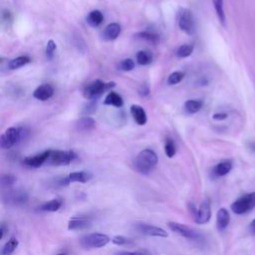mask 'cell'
<instances>
[{
	"instance_id": "cell-11",
	"label": "cell",
	"mask_w": 255,
	"mask_h": 255,
	"mask_svg": "<svg viewBox=\"0 0 255 255\" xmlns=\"http://www.w3.org/2000/svg\"><path fill=\"white\" fill-rule=\"evenodd\" d=\"M3 200L8 204V205H13V206H19L23 205L26 203L28 200L27 193L22 190H10L5 193L3 196Z\"/></svg>"
},
{
	"instance_id": "cell-1",
	"label": "cell",
	"mask_w": 255,
	"mask_h": 255,
	"mask_svg": "<svg viewBox=\"0 0 255 255\" xmlns=\"http://www.w3.org/2000/svg\"><path fill=\"white\" fill-rule=\"evenodd\" d=\"M158 162L156 152L150 148H144L133 159V168L142 174H147L153 170Z\"/></svg>"
},
{
	"instance_id": "cell-24",
	"label": "cell",
	"mask_w": 255,
	"mask_h": 255,
	"mask_svg": "<svg viewBox=\"0 0 255 255\" xmlns=\"http://www.w3.org/2000/svg\"><path fill=\"white\" fill-rule=\"evenodd\" d=\"M201 108H202V102L199 100H188L184 103V110L189 115H193L199 112Z\"/></svg>"
},
{
	"instance_id": "cell-26",
	"label": "cell",
	"mask_w": 255,
	"mask_h": 255,
	"mask_svg": "<svg viewBox=\"0 0 255 255\" xmlns=\"http://www.w3.org/2000/svg\"><path fill=\"white\" fill-rule=\"evenodd\" d=\"M63 202L61 199L59 198H55V199H52L50 201H47L45 202L44 204H42L40 206V209L43 210V211H50V212H54V211H57L60 209V207L62 206Z\"/></svg>"
},
{
	"instance_id": "cell-13",
	"label": "cell",
	"mask_w": 255,
	"mask_h": 255,
	"mask_svg": "<svg viewBox=\"0 0 255 255\" xmlns=\"http://www.w3.org/2000/svg\"><path fill=\"white\" fill-rule=\"evenodd\" d=\"M50 150L51 149H48L41 153H38V154H35L32 156H27L23 159V163L29 167H34V168L40 167L46 161H48V158L50 155Z\"/></svg>"
},
{
	"instance_id": "cell-5",
	"label": "cell",
	"mask_w": 255,
	"mask_h": 255,
	"mask_svg": "<svg viewBox=\"0 0 255 255\" xmlns=\"http://www.w3.org/2000/svg\"><path fill=\"white\" fill-rule=\"evenodd\" d=\"M177 24L185 34L192 35L195 32V20L192 12L187 8H179L177 11Z\"/></svg>"
},
{
	"instance_id": "cell-12",
	"label": "cell",
	"mask_w": 255,
	"mask_h": 255,
	"mask_svg": "<svg viewBox=\"0 0 255 255\" xmlns=\"http://www.w3.org/2000/svg\"><path fill=\"white\" fill-rule=\"evenodd\" d=\"M93 178V174L89 171L81 170V171H74L71 172L69 175L64 177L61 181V185H68L73 182H80V183H86L90 181Z\"/></svg>"
},
{
	"instance_id": "cell-2",
	"label": "cell",
	"mask_w": 255,
	"mask_h": 255,
	"mask_svg": "<svg viewBox=\"0 0 255 255\" xmlns=\"http://www.w3.org/2000/svg\"><path fill=\"white\" fill-rule=\"evenodd\" d=\"M116 86V84L114 82H110V83H105L101 80H95L92 83L88 84L84 91H83V95L87 100L90 101H96L97 99H99L106 91L111 90L112 88H114Z\"/></svg>"
},
{
	"instance_id": "cell-4",
	"label": "cell",
	"mask_w": 255,
	"mask_h": 255,
	"mask_svg": "<svg viewBox=\"0 0 255 255\" xmlns=\"http://www.w3.org/2000/svg\"><path fill=\"white\" fill-rule=\"evenodd\" d=\"M25 129L23 128H8L0 136V147L4 149L11 148L22 140L25 135Z\"/></svg>"
},
{
	"instance_id": "cell-21",
	"label": "cell",
	"mask_w": 255,
	"mask_h": 255,
	"mask_svg": "<svg viewBox=\"0 0 255 255\" xmlns=\"http://www.w3.org/2000/svg\"><path fill=\"white\" fill-rule=\"evenodd\" d=\"M104 21V15L100 10H93L87 15V23L91 27H98Z\"/></svg>"
},
{
	"instance_id": "cell-33",
	"label": "cell",
	"mask_w": 255,
	"mask_h": 255,
	"mask_svg": "<svg viewBox=\"0 0 255 255\" xmlns=\"http://www.w3.org/2000/svg\"><path fill=\"white\" fill-rule=\"evenodd\" d=\"M183 78H184V73L183 72H179V71L172 72L167 78V84L168 85H176L179 82H181Z\"/></svg>"
},
{
	"instance_id": "cell-38",
	"label": "cell",
	"mask_w": 255,
	"mask_h": 255,
	"mask_svg": "<svg viewBox=\"0 0 255 255\" xmlns=\"http://www.w3.org/2000/svg\"><path fill=\"white\" fill-rule=\"evenodd\" d=\"M227 117H228V115L226 113H217V114L213 115V119L214 120H219V121L225 120Z\"/></svg>"
},
{
	"instance_id": "cell-3",
	"label": "cell",
	"mask_w": 255,
	"mask_h": 255,
	"mask_svg": "<svg viewBox=\"0 0 255 255\" xmlns=\"http://www.w3.org/2000/svg\"><path fill=\"white\" fill-rule=\"evenodd\" d=\"M188 209L191 216L193 217V220L198 224H205L211 218V203L210 199L208 198L203 199L198 208H196L194 204L189 203Z\"/></svg>"
},
{
	"instance_id": "cell-6",
	"label": "cell",
	"mask_w": 255,
	"mask_h": 255,
	"mask_svg": "<svg viewBox=\"0 0 255 255\" xmlns=\"http://www.w3.org/2000/svg\"><path fill=\"white\" fill-rule=\"evenodd\" d=\"M168 228L174 232L175 234L188 239V240H192V241H199L202 240V235L199 231L193 229L190 226L178 223V222H174V221H170L167 223Z\"/></svg>"
},
{
	"instance_id": "cell-42",
	"label": "cell",
	"mask_w": 255,
	"mask_h": 255,
	"mask_svg": "<svg viewBox=\"0 0 255 255\" xmlns=\"http://www.w3.org/2000/svg\"><path fill=\"white\" fill-rule=\"evenodd\" d=\"M0 62H1V59H0Z\"/></svg>"
},
{
	"instance_id": "cell-14",
	"label": "cell",
	"mask_w": 255,
	"mask_h": 255,
	"mask_svg": "<svg viewBox=\"0 0 255 255\" xmlns=\"http://www.w3.org/2000/svg\"><path fill=\"white\" fill-rule=\"evenodd\" d=\"M232 169V161L231 160H223L214 165L211 169L210 172V177L211 178H218L221 176L226 175L227 173L230 172Z\"/></svg>"
},
{
	"instance_id": "cell-36",
	"label": "cell",
	"mask_w": 255,
	"mask_h": 255,
	"mask_svg": "<svg viewBox=\"0 0 255 255\" xmlns=\"http://www.w3.org/2000/svg\"><path fill=\"white\" fill-rule=\"evenodd\" d=\"M112 242L116 245H128V244H131L132 243V240L128 238V237H125V236H122V235H118V236H115L113 239H112Z\"/></svg>"
},
{
	"instance_id": "cell-22",
	"label": "cell",
	"mask_w": 255,
	"mask_h": 255,
	"mask_svg": "<svg viewBox=\"0 0 255 255\" xmlns=\"http://www.w3.org/2000/svg\"><path fill=\"white\" fill-rule=\"evenodd\" d=\"M104 104L108 105V106H113V107H116V108H121L124 105V100L118 93L110 92L107 95V97L104 101Z\"/></svg>"
},
{
	"instance_id": "cell-37",
	"label": "cell",
	"mask_w": 255,
	"mask_h": 255,
	"mask_svg": "<svg viewBox=\"0 0 255 255\" xmlns=\"http://www.w3.org/2000/svg\"><path fill=\"white\" fill-rule=\"evenodd\" d=\"M114 255H149V254L141 251H119V252H116Z\"/></svg>"
},
{
	"instance_id": "cell-41",
	"label": "cell",
	"mask_w": 255,
	"mask_h": 255,
	"mask_svg": "<svg viewBox=\"0 0 255 255\" xmlns=\"http://www.w3.org/2000/svg\"><path fill=\"white\" fill-rule=\"evenodd\" d=\"M57 255H66L65 253H59V254H57Z\"/></svg>"
},
{
	"instance_id": "cell-25",
	"label": "cell",
	"mask_w": 255,
	"mask_h": 255,
	"mask_svg": "<svg viewBox=\"0 0 255 255\" xmlns=\"http://www.w3.org/2000/svg\"><path fill=\"white\" fill-rule=\"evenodd\" d=\"M135 36L151 44H157L159 42V36L156 33H153L151 31H141V32H138Z\"/></svg>"
},
{
	"instance_id": "cell-27",
	"label": "cell",
	"mask_w": 255,
	"mask_h": 255,
	"mask_svg": "<svg viewBox=\"0 0 255 255\" xmlns=\"http://www.w3.org/2000/svg\"><path fill=\"white\" fill-rule=\"evenodd\" d=\"M135 57H136L137 64L140 66H146L150 64V62L152 61V55L149 51H144V50L138 51Z\"/></svg>"
},
{
	"instance_id": "cell-19",
	"label": "cell",
	"mask_w": 255,
	"mask_h": 255,
	"mask_svg": "<svg viewBox=\"0 0 255 255\" xmlns=\"http://www.w3.org/2000/svg\"><path fill=\"white\" fill-rule=\"evenodd\" d=\"M91 225V220L88 217H74L68 223L69 230L85 229Z\"/></svg>"
},
{
	"instance_id": "cell-15",
	"label": "cell",
	"mask_w": 255,
	"mask_h": 255,
	"mask_svg": "<svg viewBox=\"0 0 255 255\" xmlns=\"http://www.w3.org/2000/svg\"><path fill=\"white\" fill-rule=\"evenodd\" d=\"M54 94V88L50 84L40 85L33 93V97L39 101H47Z\"/></svg>"
},
{
	"instance_id": "cell-10",
	"label": "cell",
	"mask_w": 255,
	"mask_h": 255,
	"mask_svg": "<svg viewBox=\"0 0 255 255\" xmlns=\"http://www.w3.org/2000/svg\"><path fill=\"white\" fill-rule=\"evenodd\" d=\"M134 229L140 233L143 234L145 236H151V237H161V238H165L168 236L167 232L158 227V226H154L148 223H144V222H137L134 224Z\"/></svg>"
},
{
	"instance_id": "cell-20",
	"label": "cell",
	"mask_w": 255,
	"mask_h": 255,
	"mask_svg": "<svg viewBox=\"0 0 255 255\" xmlns=\"http://www.w3.org/2000/svg\"><path fill=\"white\" fill-rule=\"evenodd\" d=\"M96 128V121L91 117H82L76 122V128L80 131H89Z\"/></svg>"
},
{
	"instance_id": "cell-40",
	"label": "cell",
	"mask_w": 255,
	"mask_h": 255,
	"mask_svg": "<svg viewBox=\"0 0 255 255\" xmlns=\"http://www.w3.org/2000/svg\"><path fill=\"white\" fill-rule=\"evenodd\" d=\"M4 232H5V229L2 226H0V239H2V237L4 236Z\"/></svg>"
},
{
	"instance_id": "cell-8",
	"label": "cell",
	"mask_w": 255,
	"mask_h": 255,
	"mask_svg": "<svg viewBox=\"0 0 255 255\" xmlns=\"http://www.w3.org/2000/svg\"><path fill=\"white\" fill-rule=\"evenodd\" d=\"M255 207V192L247 193L231 204V210L237 215L245 214Z\"/></svg>"
},
{
	"instance_id": "cell-28",
	"label": "cell",
	"mask_w": 255,
	"mask_h": 255,
	"mask_svg": "<svg viewBox=\"0 0 255 255\" xmlns=\"http://www.w3.org/2000/svg\"><path fill=\"white\" fill-rule=\"evenodd\" d=\"M215 13L217 15L218 20L222 23V25H225V13L223 8V0H212Z\"/></svg>"
},
{
	"instance_id": "cell-17",
	"label": "cell",
	"mask_w": 255,
	"mask_h": 255,
	"mask_svg": "<svg viewBox=\"0 0 255 255\" xmlns=\"http://www.w3.org/2000/svg\"><path fill=\"white\" fill-rule=\"evenodd\" d=\"M130 114H131L134 122L137 125H139V126L145 125V123L147 121V117H146V113L142 107H140L138 105H132L130 107Z\"/></svg>"
},
{
	"instance_id": "cell-18",
	"label": "cell",
	"mask_w": 255,
	"mask_h": 255,
	"mask_svg": "<svg viewBox=\"0 0 255 255\" xmlns=\"http://www.w3.org/2000/svg\"><path fill=\"white\" fill-rule=\"evenodd\" d=\"M230 222V215L227 209L220 208L216 214V226L219 231H223Z\"/></svg>"
},
{
	"instance_id": "cell-35",
	"label": "cell",
	"mask_w": 255,
	"mask_h": 255,
	"mask_svg": "<svg viewBox=\"0 0 255 255\" xmlns=\"http://www.w3.org/2000/svg\"><path fill=\"white\" fill-rule=\"evenodd\" d=\"M57 45L53 40H49L46 46V57L48 60H52L56 51Z\"/></svg>"
},
{
	"instance_id": "cell-34",
	"label": "cell",
	"mask_w": 255,
	"mask_h": 255,
	"mask_svg": "<svg viewBox=\"0 0 255 255\" xmlns=\"http://www.w3.org/2000/svg\"><path fill=\"white\" fill-rule=\"evenodd\" d=\"M16 181V177L13 174H0V185L1 186H10Z\"/></svg>"
},
{
	"instance_id": "cell-16",
	"label": "cell",
	"mask_w": 255,
	"mask_h": 255,
	"mask_svg": "<svg viewBox=\"0 0 255 255\" xmlns=\"http://www.w3.org/2000/svg\"><path fill=\"white\" fill-rule=\"evenodd\" d=\"M121 31H122V28H121L120 24L110 23L108 26H106L102 35L106 41H113V40H116L120 36Z\"/></svg>"
},
{
	"instance_id": "cell-30",
	"label": "cell",
	"mask_w": 255,
	"mask_h": 255,
	"mask_svg": "<svg viewBox=\"0 0 255 255\" xmlns=\"http://www.w3.org/2000/svg\"><path fill=\"white\" fill-rule=\"evenodd\" d=\"M192 52H193V45H191V44H183V45L179 46L176 49L175 55L178 58H186V57L190 56Z\"/></svg>"
},
{
	"instance_id": "cell-7",
	"label": "cell",
	"mask_w": 255,
	"mask_h": 255,
	"mask_svg": "<svg viewBox=\"0 0 255 255\" xmlns=\"http://www.w3.org/2000/svg\"><path fill=\"white\" fill-rule=\"evenodd\" d=\"M110 237L104 233H91L80 239V244L85 249L102 248L110 242Z\"/></svg>"
},
{
	"instance_id": "cell-39",
	"label": "cell",
	"mask_w": 255,
	"mask_h": 255,
	"mask_svg": "<svg viewBox=\"0 0 255 255\" xmlns=\"http://www.w3.org/2000/svg\"><path fill=\"white\" fill-rule=\"evenodd\" d=\"M248 231L250 232V234L255 235V218L249 223V225H248Z\"/></svg>"
},
{
	"instance_id": "cell-9",
	"label": "cell",
	"mask_w": 255,
	"mask_h": 255,
	"mask_svg": "<svg viewBox=\"0 0 255 255\" xmlns=\"http://www.w3.org/2000/svg\"><path fill=\"white\" fill-rule=\"evenodd\" d=\"M78 157L73 150H59L51 149L48 160L53 165H68Z\"/></svg>"
},
{
	"instance_id": "cell-32",
	"label": "cell",
	"mask_w": 255,
	"mask_h": 255,
	"mask_svg": "<svg viewBox=\"0 0 255 255\" xmlns=\"http://www.w3.org/2000/svg\"><path fill=\"white\" fill-rule=\"evenodd\" d=\"M133 68H134V62L129 58L124 59L118 64V69L123 72H129L133 70Z\"/></svg>"
},
{
	"instance_id": "cell-23",
	"label": "cell",
	"mask_w": 255,
	"mask_h": 255,
	"mask_svg": "<svg viewBox=\"0 0 255 255\" xmlns=\"http://www.w3.org/2000/svg\"><path fill=\"white\" fill-rule=\"evenodd\" d=\"M31 62V58L28 56H19L9 61L8 63V69L10 70H16L19 69Z\"/></svg>"
},
{
	"instance_id": "cell-29",
	"label": "cell",
	"mask_w": 255,
	"mask_h": 255,
	"mask_svg": "<svg viewBox=\"0 0 255 255\" xmlns=\"http://www.w3.org/2000/svg\"><path fill=\"white\" fill-rule=\"evenodd\" d=\"M18 246V240L16 237H11L2 249V255H11Z\"/></svg>"
},
{
	"instance_id": "cell-31",
	"label": "cell",
	"mask_w": 255,
	"mask_h": 255,
	"mask_svg": "<svg viewBox=\"0 0 255 255\" xmlns=\"http://www.w3.org/2000/svg\"><path fill=\"white\" fill-rule=\"evenodd\" d=\"M164 152L167 157L171 158L176 153V146L171 138H166L164 141Z\"/></svg>"
}]
</instances>
